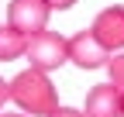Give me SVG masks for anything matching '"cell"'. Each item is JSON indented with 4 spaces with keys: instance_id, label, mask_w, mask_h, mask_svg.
I'll use <instances>...</instances> for the list:
<instances>
[{
    "instance_id": "cell-9",
    "label": "cell",
    "mask_w": 124,
    "mask_h": 117,
    "mask_svg": "<svg viewBox=\"0 0 124 117\" xmlns=\"http://www.w3.org/2000/svg\"><path fill=\"white\" fill-rule=\"evenodd\" d=\"M48 117H86V114L83 110H72V107H55Z\"/></svg>"
},
{
    "instance_id": "cell-6",
    "label": "cell",
    "mask_w": 124,
    "mask_h": 117,
    "mask_svg": "<svg viewBox=\"0 0 124 117\" xmlns=\"http://www.w3.org/2000/svg\"><path fill=\"white\" fill-rule=\"evenodd\" d=\"M86 117H121V90L114 83H100L86 93Z\"/></svg>"
},
{
    "instance_id": "cell-13",
    "label": "cell",
    "mask_w": 124,
    "mask_h": 117,
    "mask_svg": "<svg viewBox=\"0 0 124 117\" xmlns=\"http://www.w3.org/2000/svg\"><path fill=\"white\" fill-rule=\"evenodd\" d=\"M121 117H124V93H121Z\"/></svg>"
},
{
    "instance_id": "cell-5",
    "label": "cell",
    "mask_w": 124,
    "mask_h": 117,
    "mask_svg": "<svg viewBox=\"0 0 124 117\" xmlns=\"http://www.w3.org/2000/svg\"><path fill=\"white\" fill-rule=\"evenodd\" d=\"M90 31L97 35V38H100V45H107L110 52L124 48V7L114 4V7L100 10L97 17H93V24H90Z\"/></svg>"
},
{
    "instance_id": "cell-4",
    "label": "cell",
    "mask_w": 124,
    "mask_h": 117,
    "mask_svg": "<svg viewBox=\"0 0 124 117\" xmlns=\"http://www.w3.org/2000/svg\"><path fill=\"white\" fill-rule=\"evenodd\" d=\"M110 48L100 45V38L93 35V31H79V35H72L69 38V62L72 66H79V69H100L110 62Z\"/></svg>"
},
{
    "instance_id": "cell-10",
    "label": "cell",
    "mask_w": 124,
    "mask_h": 117,
    "mask_svg": "<svg viewBox=\"0 0 124 117\" xmlns=\"http://www.w3.org/2000/svg\"><path fill=\"white\" fill-rule=\"evenodd\" d=\"M10 100V83H4L0 79V114H4V103Z\"/></svg>"
},
{
    "instance_id": "cell-2",
    "label": "cell",
    "mask_w": 124,
    "mask_h": 117,
    "mask_svg": "<svg viewBox=\"0 0 124 117\" xmlns=\"http://www.w3.org/2000/svg\"><path fill=\"white\" fill-rule=\"evenodd\" d=\"M24 58L31 62V69H41V72H52L62 62H69V38H62L55 31H38L28 38V52Z\"/></svg>"
},
{
    "instance_id": "cell-8",
    "label": "cell",
    "mask_w": 124,
    "mask_h": 117,
    "mask_svg": "<svg viewBox=\"0 0 124 117\" xmlns=\"http://www.w3.org/2000/svg\"><path fill=\"white\" fill-rule=\"evenodd\" d=\"M107 69H110V83L124 93V55H114L110 62H107Z\"/></svg>"
},
{
    "instance_id": "cell-7",
    "label": "cell",
    "mask_w": 124,
    "mask_h": 117,
    "mask_svg": "<svg viewBox=\"0 0 124 117\" xmlns=\"http://www.w3.org/2000/svg\"><path fill=\"white\" fill-rule=\"evenodd\" d=\"M28 52V35L14 24H0V62H14Z\"/></svg>"
},
{
    "instance_id": "cell-11",
    "label": "cell",
    "mask_w": 124,
    "mask_h": 117,
    "mask_svg": "<svg viewBox=\"0 0 124 117\" xmlns=\"http://www.w3.org/2000/svg\"><path fill=\"white\" fill-rule=\"evenodd\" d=\"M72 4H76V0H48V7H52V10H69Z\"/></svg>"
},
{
    "instance_id": "cell-3",
    "label": "cell",
    "mask_w": 124,
    "mask_h": 117,
    "mask_svg": "<svg viewBox=\"0 0 124 117\" xmlns=\"http://www.w3.org/2000/svg\"><path fill=\"white\" fill-rule=\"evenodd\" d=\"M48 0H10L7 4V24H14L17 31H24L28 38L45 31V24H48Z\"/></svg>"
},
{
    "instance_id": "cell-1",
    "label": "cell",
    "mask_w": 124,
    "mask_h": 117,
    "mask_svg": "<svg viewBox=\"0 0 124 117\" xmlns=\"http://www.w3.org/2000/svg\"><path fill=\"white\" fill-rule=\"evenodd\" d=\"M10 100L21 107V114L31 117H48L59 107V96H55V86L52 79L45 76L41 69H24L10 79Z\"/></svg>"
},
{
    "instance_id": "cell-12",
    "label": "cell",
    "mask_w": 124,
    "mask_h": 117,
    "mask_svg": "<svg viewBox=\"0 0 124 117\" xmlns=\"http://www.w3.org/2000/svg\"><path fill=\"white\" fill-rule=\"evenodd\" d=\"M0 117H28V114H7V110H4V114H0Z\"/></svg>"
}]
</instances>
